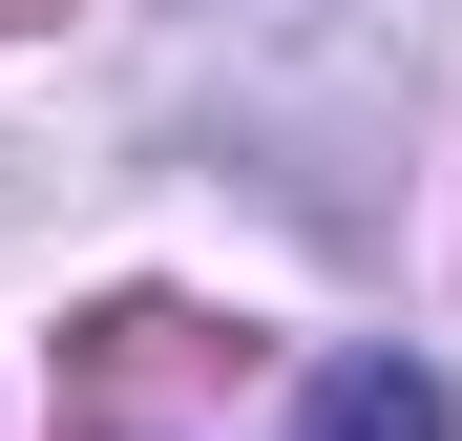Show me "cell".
Segmentation results:
<instances>
[{"label":"cell","mask_w":462,"mask_h":441,"mask_svg":"<svg viewBox=\"0 0 462 441\" xmlns=\"http://www.w3.org/2000/svg\"><path fill=\"white\" fill-rule=\"evenodd\" d=\"M0 22H42V0H0Z\"/></svg>","instance_id":"7a4b0ae2"},{"label":"cell","mask_w":462,"mask_h":441,"mask_svg":"<svg viewBox=\"0 0 462 441\" xmlns=\"http://www.w3.org/2000/svg\"><path fill=\"white\" fill-rule=\"evenodd\" d=\"M316 441H441V379H420V357H337V379H316Z\"/></svg>","instance_id":"6da1fadb"}]
</instances>
